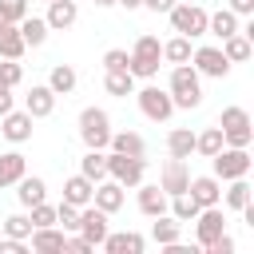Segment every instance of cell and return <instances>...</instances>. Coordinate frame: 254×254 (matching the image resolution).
<instances>
[{
  "label": "cell",
  "mask_w": 254,
  "mask_h": 254,
  "mask_svg": "<svg viewBox=\"0 0 254 254\" xmlns=\"http://www.w3.org/2000/svg\"><path fill=\"white\" fill-rule=\"evenodd\" d=\"M127 56H131L127 71H131L135 79H155L159 67H163V44H159V36H139Z\"/></svg>",
  "instance_id": "cell-1"
},
{
  "label": "cell",
  "mask_w": 254,
  "mask_h": 254,
  "mask_svg": "<svg viewBox=\"0 0 254 254\" xmlns=\"http://www.w3.org/2000/svg\"><path fill=\"white\" fill-rule=\"evenodd\" d=\"M171 99H175V107H198L202 103V83H198V71L190 67V60L187 64H175L171 67Z\"/></svg>",
  "instance_id": "cell-2"
},
{
  "label": "cell",
  "mask_w": 254,
  "mask_h": 254,
  "mask_svg": "<svg viewBox=\"0 0 254 254\" xmlns=\"http://www.w3.org/2000/svg\"><path fill=\"white\" fill-rule=\"evenodd\" d=\"M218 131H222V143H226V147H250V139H254L250 111H246V107H222Z\"/></svg>",
  "instance_id": "cell-3"
},
{
  "label": "cell",
  "mask_w": 254,
  "mask_h": 254,
  "mask_svg": "<svg viewBox=\"0 0 254 254\" xmlns=\"http://www.w3.org/2000/svg\"><path fill=\"white\" fill-rule=\"evenodd\" d=\"M79 139H83V147L103 151L111 143V115L103 107H83L79 111Z\"/></svg>",
  "instance_id": "cell-4"
},
{
  "label": "cell",
  "mask_w": 254,
  "mask_h": 254,
  "mask_svg": "<svg viewBox=\"0 0 254 254\" xmlns=\"http://www.w3.org/2000/svg\"><path fill=\"white\" fill-rule=\"evenodd\" d=\"M250 151L246 147H222L210 155V167H214V179L218 183H230V179H246L250 175Z\"/></svg>",
  "instance_id": "cell-5"
},
{
  "label": "cell",
  "mask_w": 254,
  "mask_h": 254,
  "mask_svg": "<svg viewBox=\"0 0 254 254\" xmlns=\"http://www.w3.org/2000/svg\"><path fill=\"white\" fill-rule=\"evenodd\" d=\"M143 171H147V159H139V155H119V151L107 155V179H115L123 190L127 187H139L143 183Z\"/></svg>",
  "instance_id": "cell-6"
},
{
  "label": "cell",
  "mask_w": 254,
  "mask_h": 254,
  "mask_svg": "<svg viewBox=\"0 0 254 254\" xmlns=\"http://www.w3.org/2000/svg\"><path fill=\"white\" fill-rule=\"evenodd\" d=\"M167 16H171V28H175L179 36H190V40H194V36H206V16H210V12H206L202 4H175Z\"/></svg>",
  "instance_id": "cell-7"
},
{
  "label": "cell",
  "mask_w": 254,
  "mask_h": 254,
  "mask_svg": "<svg viewBox=\"0 0 254 254\" xmlns=\"http://www.w3.org/2000/svg\"><path fill=\"white\" fill-rule=\"evenodd\" d=\"M135 99H139V111H143L151 123H167V119L175 115V99H171V91H163V87H143V91H135Z\"/></svg>",
  "instance_id": "cell-8"
},
{
  "label": "cell",
  "mask_w": 254,
  "mask_h": 254,
  "mask_svg": "<svg viewBox=\"0 0 254 254\" xmlns=\"http://www.w3.org/2000/svg\"><path fill=\"white\" fill-rule=\"evenodd\" d=\"M190 67L198 71V75H210V79H222L226 71H230V60L222 56V48H194L190 52Z\"/></svg>",
  "instance_id": "cell-9"
},
{
  "label": "cell",
  "mask_w": 254,
  "mask_h": 254,
  "mask_svg": "<svg viewBox=\"0 0 254 254\" xmlns=\"http://www.w3.org/2000/svg\"><path fill=\"white\" fill-rule=\"evenodd\" d=\"M79 238H87L91 246H99L103 238H107V214L95 206V202H87V206H79V230H75Z\"/></svg>",
  "instance_id": "cell-10"
},
{
  "label": "cell",
  "mask_w": 254,
  "mask_h": 254,
  "mask_svg": "<svg viewBox=\"0 0 254 254\" xmlns=\"http://www.w3.org/2000/svg\"><path fill=\"white\" fill-rule=\"evenodd\" d=\"M226 230V218H222V206H202L198 214H194V234H198V246L206 250L218 234Z\"/></svg>",
  "instance_id": "cell-11"
},
{
  "label": "cell",
  "mask_w": 254,
  "mask_h": 254,
  "mask_svg": "<svg viewBox=\"0 0 254 254\" xmlns=\"http://www.w3.org/2000/svg\"><path fill=\"white\" fill-rule=\"evenodd\" d=\"M187 183H190V171H187V159H167L163 163V171H159V187H163V194L171 198V194H183L187 190Z\"/></svg>",
  "instance_id": "cell-12"
},
{
  "label": "cell",
  "mask_w": 254,
  "mask_h": 254,
  "mask_svg": "<svg viewBox=\"0 0 254 254\" xmlns=\"http://www.w3.org/2000/svg\"><path fill=\"white\" fill-rule=\"evenodd\" d=\"M0 131H4L8 143H28V139H32V115L12 107V111L0 115Z\"/></svg>",
  "instance_id": "cell-13"
},
{
  "label": "cell",
  "mask_w": 254,
  "mask_h": 254,
  "mask_svg": "<svg viewBox=\"0 0 254 254\" xmlns=\"http://www.w3.org/2000/svg\"><path fill=\"white\" fill-rule=\"evenodd\" d=\"M187 194H190L198 206H218V202H222V183H218L214 175H198V179L187 183Z\"/></svg>",
  "instance_id": "cell-14"
},
{
  "label": "cell",
  "mask_w": 254,
  "mask_h": 254,
  "mask_svg": "<svg viewBox=\"0 0 254 254\" xmlns=\"http://www.w3.org/2000/svg\"><path fill=\"white\" fill-rule=\"evenodd\" d=\"M24 111H28L32 119H48V115L56 111V91H52L48 83H36V87L24 95Z\"/></svg>",
  "instance_id": "cell-15"
},
{
  "label": "cell",
  "mask_w": 254,
  "mask_h": 254,
  "mask_svg": "<svg viewBox=\"0 0 254 254\" xmlns=\"http://www.w3.org/2000/svg\"><path fill=\"white\" fill-rule=\"evenodd\" d=\"M123 198H127V194H123V187H119L115 179H99L95 190H91V202H95L103 214H115V210L123 206Z\"/></svg>",
  "instance_id": "cell-16"
},
{
  "label": "cell",
  "mask_w": 254,
  "mask_h": 254,
  "mask_svg": "<svg viewBox=\"0 0 254 254\" xmlns=\"http://www.w3.org/2000/svg\"><path fill=\"white\" fill-rule=\"evenodd\" d=\"M32 250L36 254H60L64 250V242H67V230H60V226H32Z\"/></svg>",
  "instance_id": "cell-17"
},
{
  "label": "cell",
  "mask_w": 254,
  "mask_h": 254,
  "mask_svg": "<svg viewBox=\"0 0 254 254\" xmlns=\"http://www.w3.org/2000/svg\"><path fill=\"white\" fill-rule=\"evenodd\" d=\"M44 20H48L52 32H64V28H71V24L79 20V4H75V0H52Z\"/></svg>",
  "instance_id": "cell-18"
},
{
  "label": "cell",
  "mask_w": 254,
  "mask_h": 254,
  "mask_svg": "<svg viewBox=\"0 0 254 254\" xmlns=\"http://www.w3.org/2000/svg\"><path fill=\"white\" fill-rule=\"evenodd\" d=\"M167 194H163V187L159 183H139V210L147 214V218H155V214H167Z\"/></svg>",
  "instance_id": "cell-19"
},
{
  "label": "cell",
  "mask_w": 254,
  "mask_h": 254,
  "mask_svg": "<svg viewBox=\"0 0 254 254\" xmlns=\"http://www.w3.org/2000/svg\"><path fill=\"white\" fill-rule=\"evenodd\" d=\"M99 246H103L107 254H143L147 242H143V234H135V230H123V234H111V230H107V238H103Z\"/></svg>",
  "instance_id": "cell-20"
},
{
  "label": "cell",
  "mask_w": 254,
  "mask_h": 254,
  "mask_svg": "<svg viewBox=\"0 0 254 254\" xmlns=\"http://www.w3.org/2000/svg\"><path fill=\"white\" fill-rule=\"evenodd\" d=\"M91 190H95V183H91L87 175H71V179L64 183V202H71V206H87V202H91Z\"/></svg>",
  "instance_id": "cell-21"
},
{
  "label": "cell",
  "mask_w": 254,
  "mask_h": 254,
  "mask_svg": "<svg viewBox=\"0 0 254 254\" xmlns=\"http://www.w3.org/2000/svg\"><path fill=\"white\" fill-rule=\"evenodd\" d=\"M28 175V159L20 155V151H8V155H0V187H12V183H20Z\"/></svg>",
  "instance_id": "cell-22"
},
{
  "label": "cell",
  "mask_w": 254,
  "mask_h": 254,
  "mask_svg": "<svg viewBox=\"0 0 254 254\" xmlns=\"http://www.w3.org/2000/svg\"><path fill=\"white\" fill-rule=\"evenodd\" d=\"M111 151H119V155H147V139L143 135H135V131H111V143H107Z\"/></svg>",
  "instance_id": "cell-23"
},
{
  "label": "cell",
  "mask_w": 254,
  "mask_h": 254,
  "mask_svg": "<svg viewBox=\"0 0 254 254\" xmlns=\"http://www.w3.org/2000/svg\"><path fill=\"white\" fill-rule=\"evenodd\" d=\"M16 187H20V190H16V198H20L24 206H36V202H44V198H48V183H44L40 175H24Z\"/></svg>",
  "instance_id": "cell-24"
},
{
  "label": "cell",
  "mask_w": 254,
  "mask_h": 254,
  "mask_svg": "<svg viewBox=\"0 0 254 254\" xmlns=\"http://www.w3.org/2000/svg\"><path fill=\"white\" fill-rule=\"evenodd\" d=\"M24 52H28V44H24L20 28L16 24H4L0 28V60H20Z\"/></svg>",
  "instance_id": "cell-25"
},
{
  "label": "cell",
  "mask_w": 254,
  "mask_h": 254,
  "mask_svg": "<svg viewBox=\"0 0 254 254\" xmlns=\"http://www.w3.org/2000/svg\"><path fill=\"white\" fill-rule=\"evenodd\" d=\"M206 32H210V36H218V40H226V36H234V32H238V16H234L230 8H218V12H210V16H206Z\"/></svg>",
  "instance_id": "cell-26"
},
{
  "label": "cell",
  "mask_w": 254,
  "mask_h": 254,
  "mask_svg": "<svg viewBox=\"0 0 254 254\" xmlns=\"http://www.w3.org/2000/svg\"><path fill=\"white\" fill-rule=\"evenodd\" d=\"M16 28H20V36H24V44H28V48H40V44L48 40V32H52L44 16H24Z\"/></svg>",
  "instance_id": "cell-27"
},
{
  "label": "cell",
  "mask_w": 254,
  "mask_h": 254,
  "mask_svg": "<svg viewBox=\"0 0 254 254\" xmlns=\"http://www.w3.org/2000/svg\"><path fill=\"white\" fill-rule=\"evenodd\" d=\"M75 83H79V75H75V67H71V64H56V67H52V75H48V87H52L56 95H71V91H75Z\"/></svg>",
  "instance_id": "cell-28"
},
{
  "label": "cell",
  "mask_w": 254,
  "mask_h": 254,
  "mask_svg": "<svg viewBox=\"0 0 254 254\" xmlns=\"http://www.w3.org/2000/svg\"><path fill=\"white\" fill-rule=\"evenodd\" d=\"M222 56H226L230 64H246V60L254 56V44H250L242 32H234V36H226V40H222Z\"/></svg>",
  "instance_id": "cell-29"
},
{
  "label": "cell",
  "mask_w": 254,
  "mask_h": 254,
  "mask_svg": "<svg viewBox=\"0 0 254 254\" xmlns=\"http://www.w3.org/2000/svg\"><path fill=\"white\" fill-rule=\"evenodd\" d=\"M167 151H171L175 159H190V155H194V131H190V127H175V131L167 135Z\"/></svg>",
  "instance_id": "cell-30"
},
{
  "label": "cell",
  "mask_w": 254,
  "mask_h": 254,
  "mask_svg": "<svg viewBox=\"0 0 254 254\" xmlns=\"http://www.w3.org/2000/svg\"><path fill=\"white\" fill-rule=\"evenodd\" d=\"M179 218H171V214H155V226H151V238L159 242V246H171V242H179Z\"/></svg>",
  "instance_id": "cell-31"
},
{
  "label": "cell",
  "mask_w": 254,
  "mask_h": 254,
  "mask_svg": "<svg viewBox=\"0 0 254 254\" xmlns=\"http://www.w3.org/2000/svg\"><path fill=\"white\" fill-rule=\"evenodd\" d=\"M103 87H107V95L127 99V95H135V75L131 71H107L103 75Z\"/></svg>",
  "instance_id": "cell-32"
},
{
  "label": "cell",
  "mask_w": 254,
  "mask_h": 254,
  "mask_svg": "<svg viewBox=\"0 0 254 254\" xmlns=\"http://www.w3.org/2000/svg\"><path fill=\"white\" fill-rule=\"evenodd\" d=\"M79 175H87L91 183L107 179V155H103V151H91V147H87V155L79 159Z\"/></svg>",
  "instance_id": "cell-33"
},
{
  "label": "cell",
  "mask_w": 254,
  "mask_h": 254,
  "mask_svg": "<svg viewBox=\"0 0 254 254\" xmlns=\"http://www.w3.org/2000/svg\"><path fill=\"white\" fill-rule=\"evenodd\" d=\"M222 147H226V143H222V131H218V123L194 135V151H198L202 159H210V155H214V151H222Z\"/></svg>",
  "instance_id": "cell-34"
},
{
  "label": "cell",
  "mask_w": 254,
  "mask_h": 254,
  "mask_svg": "<svg viewBox=\"0 0 254 254\" xmlns=\"http://www.w3.org/2000/svg\"><path fill=\"white\" fill-rule=\"evenodd\" d=\"M167 206H171V218H179V222H194V214L202 210L187 190H183V194H171V202H167Z\"/></svg>",
  "instance_id": "cell-35"
},
{
  "label": "cell",
  "mask_w": 254,
  "mask_h": 254,
  "mask_svg": "<svg viewBox=\"0 0 254 254\" xmlns=\"http://www.w3.org/2000/svg\"><path fill=\"white\" fill-rule=\"evenodd\" d=\"M190 52H194V48H190V36H175V40L163 44V60H167V64H187Z\"/></svg>",
  "instance_id": "cell-36"
},
{
  "label": "cell",
  "mask_w": 254,
  "mask_h": 254,
  "mask_svg": "<svg viewBox=\"0 0 254 254\" xmlns=\"http://www.w3.org/2000/svg\"><path fill=\"white\" fill-rule=\"evenodd\" d=\"M222 202H226L230 210H242V206L250 202V183H246V179H230V187H226Z\"/></svg>",
  "instance_id": "cell-37"
},
{
  "label": "cell",
  "mask_w": 254,
  "mask_h": 254,
  "mask_svg": "<svg viewBox=\"0 0 254 254\" xmlns=\"http://www.w3.org/2000/svg\"><path fill=\"white\" fill-rule=\"evenodd\" d=\"M56 226H60V230H67V234H75V230H79V206L60 202V206H56Z\"/></svg>",
  "instance_id": "cell-38"
},
{
  "label": "cell",
  "mask_w": 254,
  "mask_h": 254,
  "mask_svg": "<svg viewBox=\"0 0 254 254\" xmlns=\"http://www.w3.org/2000/svg\"><path fill=\"white\" fill-rule=\"evenodd\" d=\"M28 16V0H0V28L4 24H20Z\"/></svg>",
  "instance_id": "cell-39"
},
{
  "label": "cell",
  "mask_w": 254,
  "mask_h": 254,
  "mask_svg": "<svg viewBox=\"0 0 254 254\" xmlns=\"http://www.w3.org/2000/svg\"><path fill=\"white\" fill-rule=\"evenodd\" d=\"M4 234L8 238H28L32 234V218L28 214H8L4 218Z\"/></svg>",
  "instance_id": "cell-40"
},
{
  "label": "cell",
  "mask_w": 254,
  "mask_h": 254,
  "mask_svg": "<svg viewBox=\"0 0 254 254\" xmlns=\"http://www.w3.org/2000/svg\"><path fill=\"white\" fill-rule=\"evenodd\" d=\"M28 210H32V214H28L32 226H56V206H48V198L36 202V206H28Z\"/></svg>",
  "instance_id": "cell-41"
},
{
  "label": "cell",
  "mask_w": 254,
  "mask_h": 254,
  "mask_svg": "<svg viewBox=\"0 0 254 254\" xmlns=\"http://www.w3.org/2000/svg\"><path fill=\"white\" fill-rule=\"evenodd\" d=\"M127 64H131V56H127L123 48L103 52V71H127Z\"/></svg>",
  "instance_id": "cell-42"
},
{
  "label": "cell",
  "mask_w": 254,
  "mask_h": 254,
  "mask_svg": "<svg viewBox=\"0 0 254 254\" xmlns=\"http://www.w3.org/2000/svg\"><path fill=\"white\" fill-rule=\"evenodd\" d=\"M20 79H24V67H20V60H4V64H0V83H4V87H16Z\"/></svg>",
  "instance_id": "cell-43"
},
{
  "label": "cell",
  "mask_w": 254,
  "mask_h": 254,
  "mask_svg": "<svg viewBox=\"0 0 254 254\" xmlns=\"http://www.w3.org/2000/svg\"><path fill=\"white\" fill-rule=\"evenodd\" d=\"M91 250H95V246H91L87 238H79V234H71V238L64 242V254H91Z\"/></svg>",
  "instance_id": "cell-44"
},
{
  "label": "cell",
  "mask_w": 254,
  "mask_h": 254,
  "mask_svg": "<svg viewBox=\"0 0 254 254\" xmlns=\"http://www.w3.org/2000/svg\"><path fill=\"white\" fill-rule=\"evenodd\" d=\"M206 254H234V238H230V234L222 230V234H218V238H214V242L206 246Z\"/></svg>",
  "instance_id": "cell-45"
},
{
  "label": "cell",
  "mask_w": 254,
  "mask_h": 254,
  "mask_svg": "<svg viewBox=\"0 0 254 254\" xmlns=\"http://www.w3.org/2000/svg\"><path fill=\"white\" fill-rule=\"evenodd\" d=\"M28 246H24V238H4L0 242V254H24Z\"/></svg>",
  "instance_id": "cell-46"
},
{
  "label": "cell",
  "mask_w": 254,
  "mask_h": 254,
  "mask_svg": "<svg viewBox=\"0 0 254 254\" xmlns=\"http://www.w3.org/2000/svg\"><path fill=\"white\" fill-rule=\"evenodd\" d=\"M230 12L234 16H250L254 12V0H230Z\"/></svg>",
  "instance_id": "cell-47"
},
{
  "label": "cell",
  "mask_w": 254,
  "mask_h": 254,
  "mask_svg": "<svg viewBox=\"0 0 254 254\" xmlns=\"http://www.w3.org/2000/svg\"><path fill=\"white\" fill-rule=\"evenodd\" d=\"M143 8H151V12H171L175 0H143Z\"/></svg>",
  "instance_id": "cell-48"
},
{
  "label": "cell",
  "mask_w": 254,
  "mask_h": 254,
  "mask_svg": "<svg viewBox=\"0 0 254 254\" xmlns=\"http://www.w3.org/2000/svg\"><path fill=\"white\" fill-rule=\"evenodd\" d=\"M4 111H12V87L0 83V115H4Z\"/></svg>",
  "instance_id": "cell-49"
},
{
  "label": "cell",
  "mask_w": 254,
  "mask_h": 254,
  "mask_svg": "<svg viewBox=\"0 0 254 254\" xmlns=\"http://www.w3.org/2000/svg\"><path fill=\"white\" fill-rule=\"evenodd\" d=\"M115 4H123L127 12H131V8H143V0H115Z\"/></svg>",
  "instance_id": "cell-50"
},
{
  "label": "cell",
  "mask_w": 254,
  "mask_h": 254,
  "mask_svg": "<svg viewBox=\"0 0 254 254\" xmlns=\"http://www.w3.org/2000/svg\"><path fill=\"white\" fill-rule=\"evenodd\" d=\"M111 4H115V0H95V8H111Z\"/></svg>",
  "instance_id": "cell-51"
},
{
  "label": "cell",
  "mask_w": 254,
  "mask_h": 254,
  "mask_svg": "<svg viewBox=\"0 0 254 254\" xmlns=\"http://www.w3.org/2000/svg\"><path fill=\"white\" fill-rule=\"evenodd\" d=\"M48 4H52V0H48Z\"/></svg>",
  "instance_id": "cell-52"
}]
</instances>
